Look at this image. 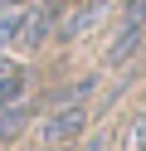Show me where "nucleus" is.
Wrapping results in <instances>:
<instances>
[{
  "instance_id": "6",
  "label": "nucleus",
  "mask_w": 146,
  "mask_h": 151,
  "mask_svg": "<svg viewBox=\"0 0 146 151\" xmlns=\"http://www.w3.org/2000/svg\"><path fill=\"white\" fill-rule=\"evenodd\" d=\"M127 20H141L146 24V0H127Z\"/></svg>"
},
{
  "instance_id": "8",
  "label": "nucleus",
  "mask_w": 146,
  "mask_h": 151,
  "mask_svg": "<svg viewBox=\"0 0 146 151\" xmlns=\"http://www.w3.org/2000/svg\"><path fill=\"white\" fill-rule=\"evenodd\" d=\"M141 151H146V132H141Z\"/></svg>"
},
{
  "instance_id": "10",
  "label": "nucleus",
  "mask_w": 146,
  "mask_h": 151,
  "mask_svg": "<svg viewBox=\"0 0 146 151\" xmlns=\"http://www.w3.org/2000/svg\"><path fill=\"white\" fill-rule=\"evenodd\" d=\"M141 44H146V39H141Z\"/></svg>"
},
{
  "instance_id": "4",
  "label": "nucleus",
  "mask_w": 146,
  "mask_h": 151,
  "mask_svg": "<svg viewBox=\"0 0 146 151\" xmlns=\"http://www.w3.org/2000/svg\"><path fill=\"white\" fill-rule=\"evenodd\" d=\"M24 93H29V73L5 59V63H0V107H5V102H19Z\"/></svg>"
},
{
  "instance_id": "1",
  "label": "nucleus",
  "mask_w": 146,
  "mask_h": 151,
  "mask_svg": "<svg viewBox=\"0 0 146 151\" xmlns=\"http://www.w3.org/2000/svg\"><path fill=\"white\" fill-rule=\"evenodd\" d=\"M83 127H88V112H83V102L78 98H63L54 112L44 117V127H39V137H44V146H73L78 137H83Z\"/></svg>"
},
{
  "instance_id": "5",
  "label": "nucleus",
  "mask_w": 146,
  "mask_h": 151,
  "mask_svg": "<svg viewBox=\"0 0 146 151\" xmlns=\"http://www.w3.org/2000/svg\"><path fill=\"white\" fill-rule=\"evenodd\" d=\"M24 122H29V102L19 98V102H5L0 107V141H15L19 132H24Z\"/></svg>"
},
{
  "instance_id": "3",
  "label": "nucleus",
  "mask_w": 146,
  "mask_h": 151,
  "mask_svg": "<svg viewBox=\"0 0 146 151\" xmlns=\"http://www.w3.org/2000/svg\"><path fill=\"white\" fill-rule=\"evenodd\" d=\"M141 39H146V24H141V20H122L117 39L107 44V63H127L136 49H141Z\"/></svg>"
},
{
  "instance_id": "2",
  "label": "nucleus",
  "mask_w": 146,
  "mask_h": 151,
  "mask_svg": "<svg viewBox=\"0 0 146 151\" xmlns=\"http://www.w3.org/2000/svg\"><path fill=\"white\" fill-rule=\"evenodd\" d=\"M49 24H54V5H49V0H34V5H24L15 44H19V49H39V44L49 39Z\"/></svg>"
},
{
  "instance_id": "9",
  "label": "nucleus",
  "mask_w": 146,
  "mask_h": 151,
  "mask_svg": "<svg viewBox=\"0 0 146 151\" xmlns=\"http://www.w3.org/2000/svg\"><path fill=\"white\" fill-rule=\"evenodd\" d=\"M44 151H54V146H44Z\"/></svg>"
},
{
  "instance_id": "7",
  "label": "nucleus",
  "mask_w": 146,
  "mask_h": 151,
  "mask_svg": "<svg viewBox=\"0 0 146 151\" xmlns=\"http://www.w3.org/2000/svg\"><path fill=\"white\" fill-rule=\"evenodd\" d=\"M78 151H102V141H83V146H78Z\"/></svg>"
}]
</instances>
